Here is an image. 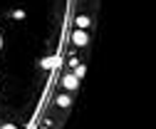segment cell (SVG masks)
Instances as JSON below:
<instances>
[{"mask_svg":"<svg viewBox=\"0 0 156 129\" xmlns=\"http://www.w3.org/2000/svg\"><path fill=\"white\" fill-rule=\"evenodd\" d=\"M87 40H89V38H87V32H84V30H77V32L72 35V42H74V45H80V47H84Z\"/></svg>","mask_w":156,"mask_h":129,"instance_id":"1","label":"cell"},{"mask_svg":"<svg viewBox=\"0 0 156 129\" xmlns=\"http://www.w3.org/2000/svg\"><path fill=\"white\" fill-rule=\"evenodd\" d=\"M62 84H65L67 89H77V87H80V77H74V75H65V77H62Z\"/></svg>","mask_w":156,"mask_h":129,"instance_id":"2","label":"cell"},{"mask_svg":"<svg viewBox=\"0 0 156 129\" xmlns=\"http://www.w3.org/2000/svg\"><path fill=\"white\" fill-rule=\"evenodd\" d=\"M87 25H89V17H87V15H77V27L84 30Z\"/></svg>","mask_w":156,"mask_h":129,"instance_id":"3","label":"cell"},{"mask_svg":"<svg viewBox=\"0 0 156 129\" xmlns=\"http://www.w3.org/2000/svg\"><path fill=\"white\" fill-rule=\"evenodd\" d=\"M55 65H57V57H45V60H42V67H45V70H52Z\"/></svg>","mask_w":156,"mask_h":129,"instance_id":"4","label":"cell"},{"mask_svg":"<svg viewBox=\"0 0 156 129\" xmlns=\"http://www.w3.org/2000/svg\"><path fill=\"white\" fill-rule=\"evenodd\" d=\"M57 107H69V97L60 95V97H57Z\"/></svg>","mask_w":156,"mask_h":129,"instance_id":"5","label":"cell"},{"mask_svg":"<svg viewBox=\"0 0 156 129\" xmlns=\"http://www.w3.org/2000/svg\"><path fill=\"white\" fill-rule=\"evenodd\" d=\"M74 77H84V65H77V72H74Z\"/></svg>","mask_w":156,"mask_h":129,"instance_id":"6","label":"cell"},{"mask_svg":"<svg viewBox=\"0 0 156 129\" xmlns=\"http://www.w3.org/2000/svg\"><path fill=\"white\" fill-rule=\"evenodd\" d=\"M3 129H17V127H15V124H5Z\"/></svg>","mask_w":156,"mask_h":129,"instance_id":"7","label":"cell"},{"mask_svg":"<svg viewBox=\"0 0 156 129\" xmlns=\"http://www.w3.org/2000/svg\"><path fill=\"white\" fill-rule=\"evenodd\" d=\"M0 45H3V38H0Z\"/></svg>","mask_w":156,"mask_h":129,"instance_id":"8","label":"cell"}]
</instances>
